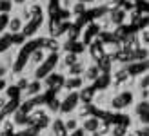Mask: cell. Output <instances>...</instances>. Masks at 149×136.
<instances>
[{"label": "cell", "mask_w": 149, "mask_h": 136, "mask_svg": "<svg viewBox=\"0 0 149 136\" xmlns=\"http://www.w3.org/2000/svg\"><path fill=\"white\" fill-rule=\"evenodd\" d=\"M135 102H136L135 91L131 87H122V89H116V91H111L109 93L106 111H109V112H127Z\"/></svg>", "instance_id": "6da1fadb"}, {"label": "cell", "mask_w": 149, "mask_h": 136, "mask_svg": "<svg viewBox=\"0 0 149 136\" xmlns=\"http://www.w3.org/2000/svg\"><path fill=\"white\" fill-rule=\"evenodd\" d=\"M60 98V107H58V116H71L74 114V111L78 109L80 100H78V93H62Z\"/></svg>", "instance_id": "7a4b0ae2"}, {"label": "cell", "mask_w": 149, "mask_h": 136, "mask_svg": "<svg viewBox=\"0 0 149 136\" xmlns=\"http://www.w3.org/2000/svg\"><path fill=\"white\" fill-rule=\"evenodd\" d=\"M44 24H46V17H42V18H29L27 22H24V27H22L20 33H22V36H24L26 40L35 38V36L44 29Z\"/></svg>", "instance_id": "3957f363"}, {"label": "cell", "mask_w": 149, "mask_h": 136, "mask_svg": "<svg viewBox=\"0 0 149 136\" xmlns=\"http://www.w3.org/2000/svg\"><path fill=\"white\" fill-rule=\"evenodd\" d=\"M127 17L129 13L122 9V7H113V9H107L106 11V18L109 20L111 27H120V26H127Z\"/></svg>", "instance_id": "277c9868"}, {"label": "cell", "mask_w": 149, "mask_h": 136, "mask_svg": "<svg viewBox=\"0 0 149 136\" xmlns=\"http://www.w3.org/2000/svg\"><path fill=\"white\" fill-rule=\"evenodd\" d=\"M102 127V120L98 114H87L86 118L80 120V129L84 134H93Z\"/></svg>", "instance_id": "5b68a950"}, {"label": "cell", "mask_w": 149, "mask_h": 136, "mask_svg": "<svg viewBox=\"0 0 149 136\" xmlns=\"http://www.w3.org/2000/svg\"><path fill=\"white\" fill-rule=\"evenodd\" d=\"M64 78H65V74L62 71H53V73H49L46 78L42 80V84H44V89H47V91H58L62 87L64 84Z\"/></svg>", "instance_id": "8992f818"}, {"label": "cell", "mask_w": 149, "mask_h": 136, "mask_svg": "<svg viewBox=\"0 0 149 136\" xmlns=\"http://www.w3.org/2000/svg\"><path fill=\"white\" fill-rule=\"evenodd\" d=\"M44 93H46V89H44L42 80L31 78V80H29V84H27V87L22 91V98H24V100H29V98L40 96V94H44Z\"/></svg>", "instance_id": "52a82bcc"}, {"label": "cell", "mask_w": 149, "mask_h": 136, "mask_svg": "<svg viewBox=\"0 0 149 136\" xmlns=\"http://www.w3.org/2000/svg\"><path fill=\"white\" fill-rule=\"evenodd\" d=\"M86 85V82L82 80V76H65L62 84V93H78V91Z\"/></svg>", "instance_id": "ba28073f"}, {"label": "cell", "mask_w": 149, "mask_h": 136, "mask_svg": "<svg viewBox=\"0 0 149 136\" xmlns=\"http://www.w3.org/2000/svg\"><path fill=\"white\" fill-rule=\"evenodd\" d=\"M100 74H102V71H100V67H98V65H96L95 62H87L84 73H82V80L86 82V85H87V84H91V85H93L95 82L100 78Z\"/></svg>", "instance_id": "9c48e42d"}, {"label": "cell", "mask_w": 149, "mask_h": 136, "mask_svg": "<svg viewBox=\"0 0 149 136\" xmlns=\"http://www.w3.org/2000/svg\"><path fill=\"white\" fill-rule=\"evenodd\" d=\"M49 136H68V131L64 127V118L62 116H53L49 122Z\"/></svg>", "instance_id": "30bf717a"}, {"label": "cell", "mask_w": 149, "mask_h": 136, "mask_svg": "<svg viewBox=\"0 0 149 136\" xmlns=\"http://www.w3.org/2000/svg\"><path fill=\"white\" fill-rule=\"evenodd\" d=\"M22 27H24V20H22V17L18 13H11L9 15V20H7V27L6 31L9 35H18L22 31Z\"/></svg>", "instance_id": "8fae6325"}, {"label": "cell", "mask_w": 149, "mask_h": 136, "mask_svg": "<svg viewBox=\"0 0 149 136\" xmlns=\"http://www.w3.org/2000/svg\"><path fill=\"white\" fill-rule=\"evenodd\" d=\"M125 69L129 73V78H136L140 74H146L147 73V60H144V62H129V64H125Z\"/></svg>", "instance_id": "7c38bea8"}, {"label": "cell", "mask_w": 149, "mask_h": 136, "mask_svg": "<svg viewBox=\"0 0 149 136\" xmlns=\"http://www.w3.org/2000/svg\"><path fill=\"white\" fill-rule=\"evenodd\" d=\"M86 65H87V56H82L77 64L69 65L68 69L64 71V74H65V76H82V73H84Z\"/></svg>", "instance_id": "4fadbf2b"}, {"label": "cell", "mask_w": 149, "mask_h": 136, "mask_svg": "<svg viewBox=\"0 0 149 136\" xmlns=\"http://www.w3.org/2000/svg\"><path fill=\"white\" fill-rule=\"evenodd\" d=\"M64 127H65V131H68V134H69V133L77 131L78 127H80V120H78L77 116H74V114L65 116V118H64Z\"/></svg>", "instance_id": "5bb4252c"}, {"label": "cell", "mask_w": 149, "mask_h": 136, "mask_svg": "<svg viewBox=\"0 0 149 136\" xmlns=\"http://www.w3.org/2000/svg\"><path fill=\"white\" fill-rule=\"evenodd\" d=\"M136 84H135V89H133V91H135V93H136V91H144V89H147L149 87V74L146 73V74H140V76H136Z\"/></svg>", "instance_id": "9a60e30c"}, {"label": "cell", "mask_w": 149, "mask_h": 136, "mask_svg": "<svg viewBox=\"0 0 149 136\" xmlns=\"http://www.w3.org/2000/svg\"><path fill=\"white\" fill-rule=\"evenodd\" d=\"M131 129H127V127H124V125H116L113 124L109 127V136H124V134H127Z\"/></svg>", "instance_id": "2e32d148"}, {"label": "cell", "mask_w": 149, "mask_h": 136, "mask_svg": "<svg viewBox=\"0 0 149 136\" xmlns=\"http://www.w3.org/2000/svg\"><path fill=\"white\" fill-rule=\"evenodd\" d=\"M11 15L15 13V4L13 0H0V15Z\"/></svg>", "instance_id": "e0dca14e"}, {"label": "cell", "mask_w": 149, "mask_h": 136, "mask_svg": "<svg viewBox=\"0 0 149 136\" xmlns=\"http://www.w3.org/2000/svg\"><path fill=\"white\" fill-rule=\"evenodd\" d=\"M124 136H135V133H133V131H129L127 134H124Z\"/></svg>", "instance_id": "ac0fdd59"}, {"label": "cell", "mask_w": 149, "mask_h": 136, "mask_svg": "<svg viewBox=\"0 0 149 136\" xmlns=\"http://www.w3.org/2000/svg\"><path fill=\"white\" fill-rule=\"evenodd\" d=\"M84 136H89V134H84Z\"/></svg>", "instance_id": "d6986e66"}]
</instances>
